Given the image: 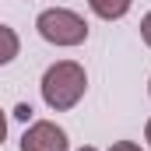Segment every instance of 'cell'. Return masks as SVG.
Returning a JSON list of instances; mask_svg holds the SVG:
<instances>
[{
  "instance_id": "1",
  "label": "cell",
  "mask_w": 151,
  "mask_h": 151,
  "mask_svg": "<svg viewBox=\"0 0 151 151\" xmlns=\"http://www.w3.org/2000/svg\"><path fill=\"white\" fill-rule=\"evenodd\" d=\"M39 91H42V102L53 113H70L88 91V74L77 60H56V63L46 67Z\"/></svg>"
},
{
  "instance_id": "2",
  "label": "cell",
  "mask_w": 151,
  "mask_h": 151,
  "mask_svg": "<svg viewBox=\"0 0 151 151\" xmlns=\"http://www.w3.org/2000/svg\"><path fill=\"white\" fill-rule=\"evenodd\" d=\"M35 32L49 46L70 49V46H81L88 39V21L70 7H49V11H42L35 18Z\"/></svg>"
},
{
  "instance_id": "3",
  "label": "cell",
  "mask_w": 151,
  "mask_h": 151,
  "mask_svg": "<svg viewBox=\"0 0 151 151\" xmlns=\"http://www.w3.org/2000/svg\"><path fill=\"white\" fill-rule=\"evenodd\" d=\"M21 151H70V141L67 130L56 127L53 119H35L21 137Z\"/></svg>"
},
{
  "instance_id": "4",
  "label": "cell",
  "mask_w": 151,
  "mask_h": 151,
  "mask_svg": "<svg viewBox=\"0 0 151 151\" xmlns=\"http://www.w3.org/2000/svg\"><path fill=\"white\" fill-rule=\"evenodd\" d=\"M88 7H91V14L102 18V21H119V18L130 14L134 0H88Z\"/></svg>"
},
{
  "instance_id": "5",
  "label": "cell",
  "mask_w": 151,
  "mask_h": 151,
  "mask_svg": "<svg viewBox=\"0 0 151 151\" xmlns=\"http://www.w3.org/2000/svg\"><path fill=\"white\" fill-rule=\"evenodd\" d=\"M18 53H21V39H18V32H14L11 25H0V67L14 63Z\"/></svg>"
},
{
  "instance_id": "6",
  "label": "cell",
  "mask_w": 151,
  "mask_h": 151,
  "mask_svg": "<svg viewBox=\"0 0 151 151\" xmlns=\"http://www.w3.org/2000/svg\"><path fill=\"white\" fill-rule=\"evenodd\" d=\"M141 39H144V46L151 49V11L141 18Z\"/></svg>"
},
{
  "instance_id": "7",
  "label": "cell",
  "mask_w": 151,
  "mask_h": 151,
  "mask_svg": "<svg viewBox=\"0 0 151 151\" xmlns=\"http://www.w3.org/2000/svg\"><path fill=\"white\" fill-rule=\"evenodd\" d=\"M109 151H144V148H141L137 141H116V144H113Z\"/></svg>"
},
{
  "instance_id": "8",
  "label": "cell",
  "mask_w": 151,
  "mask_h": 151,
  "mask_svg": "<svg viewBox=\"0 0 151 151\" xmlns=\"http://www.w3.org/2000/svg\"><path fill=\"white\" fill-rule=\"evenodd\" d=\"M4 137H7V116H4V109H0V144H4Z\"/></svg>"
},
{
  "instance_id": "9",
  "label": "cell",
  "mask_w": 151,
  "mask_h": 151,
  "mask_svg": "<svg viewBox=\"0 0 151 151\" xmlns=\"http://www.w3.org/2000/svg\"><path fill=\"white\" fill-rule=\"evenodd\" d=\"M144 141H148V148H151V119H148V127H144Z\"/></svg>"
},
{
  "instance_id": "10",
  "label": "cell",
  "mask_w": 151,
  "mask_h": 151,
  "mask_svg": "<svg viewBox=\"0 0 151 151\" xmlns=\"http://www.w3.org/2000/svg\"><path fill=\"white\" fill-rule=\"evenodd\" d=\"M77 151H99V148H91V144H84V148H77Z\"/></svg>"
},
{
  "instance_id": "11",
  "label": "cell",
  "mask_w": 151,
  "mask_h": 151,
  "mask_svg": "<svg viewBox=\"0 0 151 151\" xmlns=\"http://www.w3.org/2000/svg\"><path fill=\"white\" fill-rule=\"evenodd\" d=\"M148 95H151V81H148Z\"/></svg>"
}]
</instances>
